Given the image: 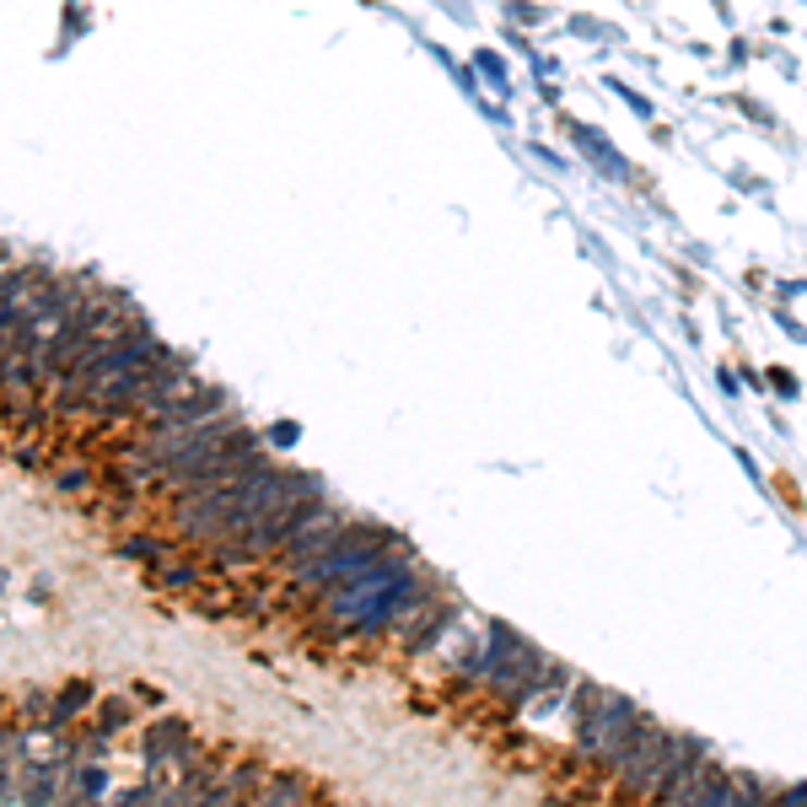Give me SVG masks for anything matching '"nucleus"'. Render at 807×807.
I'll return each instance as SVG.
<instances>
[{
    "mask_svg": "<svg viewBox=\"0 0 807 807\" xmlns=\"http://www.w3.org/2000/svg\"><path fill=\"white\" fill-rule=\"evenodd\" d=\"M571 721H576V743H582V754H592L603 770H620V759H625L629 743H635V726H640L646 717L629 706L625 695H609V689L576 684Z\"/></svg>",
    "mask_w": 807,
    "mask_h": 807,
    "instance_id": "f257e3e1",
    "label": "nucleus"
},
{
    "mask_svg": "<svg viewBox=\"0 0 807 807\" xmlns=\"http://www.w3.org/2000/svg\"><path fill=\"white\" fill-rule=\"evenodd\" d=\"M91 706H97V689H91L87 678H71L65 689H60V700H54V711L44 726H54V732H65V726H76V721L87 717Z\"/></svg>",
    "mask_w": 807,
    "mask_h": 807,
    "instance_id": "f03ea898",
    "label": "nucleus"
},
{
    "mask_svg": "<svg viewBox=\"0 0 807 807\" xmlns=\"http://www.w3.org/2000/svg\"><path fill=\"white\" fill-rule=\"evenodd\" d=\"M119 560H135V565H162V560H173L183 543H173V538H162V534H124L119 543Z\"/></svg>",
    "mask_w": 807,
    "mask_h": 807,
    "instance_id": "7ed1b4c3",
    "label": "nucleus"
},
{
    "mask_svg": "<svg viewBox=\"0 0 807 807\" xmlns=\"http://www.w3.org/2000/svg\"><path fill=\"white\" fill-rule=\"evenodd\" d=\"M307 797H318V786H313L307 775H296V770H269L254 803H307Z\"/></svg>",
    "mask_w": 807,
    "mask_h": 807,
    "instance_id": "20e7f679",
    "label": "nucleus"
},
{
    "mask_svg": "<svg viewBox=\"0 0 807 807\" xmlns=\"http://www.w3.org/2000/svg\"><path fill=\"white\" fill-rule=\"evenodd\" d=\"M689 807H737V786H732V775L711 765L706 775H700V786H695V803Z\"/></svg>",
    "mask_w": 807,
    "mask_h": 807,
    "instance_id": "39448f33",
    "label": "nucleus"
},
{
    "mask_svg": "<svg viewBox=\"0 0 807 807\" xmlns=\"http://www.w3.org/2000/svg\"><path fill=\"white\" fill-rule=\"evenodd\" d=\"M54 485H60L65 496L87 501L91 490H97V463H91V457H82V463H65V468H54Z\"/></svg>",
    "mask_w": 807,
    "mask_h": 807,
    "instance_id": "423d86ee",
    "label": "nucleus"
},
{
    "mask_svg": "<svg viewBox=\"0 0 807 807\" xmlns=\"http://www.w3.org/2000/svg\"><path fill=\"white\" fill-rule=\"evenodd\" d=\"M91 732H102V737H113V732H130L135 726V706L119 695V700H97V711H91Z\"/></svg>",
    "mask_w": 807,
    "mask_h": 807,
    "instance_id": "0eeeda50",
    "label": "nucleus"
},
{
    "mask_svg": "<svg viewBox=\"0 0 807 807\" xmlns=\"http://www.w3.org/2000/svg\"><path fill=\"white\" fill-rule=\"evenodd\" d=\"M732 786H737V807L765 803V797H770V786H765L759 775H732Z\"/></svg>",
    "mask_w": 807,
    "mask_h": 807,
    "instance_id": "6e6552de",
    "label": "nucleus"
}]
</instances>
